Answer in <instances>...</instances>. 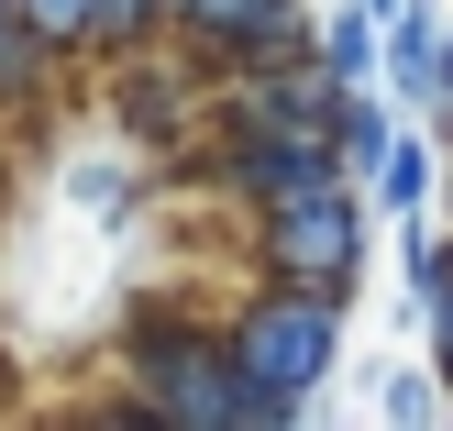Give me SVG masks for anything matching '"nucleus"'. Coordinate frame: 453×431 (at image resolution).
<instances>
[{
	"instance_id": "1",
	"label": "nucleus",
	"mask_w": 453,
	"mask_h": 431,
	"mask_svg": "<svg viewBox=\"0 0 453 431\" xmlns=\"http://www.w3.org/2000/svg\"><path fill=\"white\" fill-rule=\"evenodd\" d=\"M133 388L166 431H288V410L243 376L233 332H188V321L133 332Z\"/></svg>"
},
{
	"instance_id": "2",
	"label": "nucleus",
	"mask_w": 453,
	"mask_h": 431,
	"mask_svg": "<svg viewBox=\"0 0 453 431\" xmlns=\"http://www.w3.org/2000/svg\"><path fill=\"white\" fill-rule=\"evenodd\" d=\"M233 354H243V376H255V388L299 420L310 398L332 388V366H343V288H321V277H277L265 299H243Z\"/></svg>"
},
{
	"instance_id": "3",
	"label": "nucleus",
	"mask_w": 453,
	"mask_h": 431,
	"mask_svg": "<svg viewBox=\"0 0 453 431\" xmlns=\"http://www.w3.org/2000/svg\"><path fill=\"white\" fill-rule=\"evenodd\" d=\"M255 243H265V277H321V288H354V266H365V211H354V189H343V177H310V189L255 199Z\"/></svg>"
},
{
	"instance_id": "4",
	"label": "nucleus",
	"mask_w": 453,
	"mask_h": 431,
	"mask_svg": "<svg viewBox=\"0 0 453 431\" xmlns=\"http://www.w3.org/2000/svg\"><path fill=\"white\" fill-rule=\"evenodd\" d=\"M166 34H188L199 56H233V66H265V56L321 44L299 22V0H166Z\"/></svg>"
},
{
	"instance_id": "5",
	"label": "nucleus",
	"mask_w": 453,
	"mask_h": 431,
	"mask_svg": "<svg viewBox=\"0 0 453 431\" xmlns=\"http://www.w3.org/2000/svg\"><path fill=\"white\" fill-rule=\"evenodd\" d=\"M243 199H277V189H310V177H343V133H299V122H243L233 155H221Z\"/></svg>"
},
{
	"instance_id": "6",
	"label": "nucleus",
	"mask_w": 453,
	"mask_h": 431,
	"mask_svg": "<svg viewBox=\"0 0 453 431\" xmlns=\"http://www.w3.org/2000/svg\"><path fill=\"white\" fill-rule=\"evenodd\" d=\"M388 78L410 89V100H453V34L432 12H398L388 22Z\"/></svg>"
},
{
	"instance_id": "7",
	"label": "nucleus",
	"mask_w": 453,
	"mask_h": 431,
	"mask_svg": "<svg viewBox=\"0 0 453 431\" xmlns=\"http://www.w3.org/2000/svg\"><path fill=\"white\" fill-rule=\"evenodd\" d=\"M442 177H453L442 155H432V144H410V133H398V144H388V166H376V199H388V211H410V221H420V211H432V199H442Z\"/></svg>"
},
{
	"instance_id": "8",
	"label": "nucleus",
	"mask_w": 453,
	"mask_h": 431,
	"mask_svg": "<svg viewBox=\"0 0 453 431\" xmlns=\"http://www.w3.org/2000/svg\"><path fill=\"white\" fill-rule=\"evenodd\" d=\"M376 34H388V12H365V0H354V12H332L321 56H332V78H343V89H365V78H376Z\"/></svg>"
},
{
	"instance_id": "9",
	"label": "nucleus",
	"mask_w": 453,
	"mask_h": 431,
	"mask_svg": "<svg viewBox=\"0 0 453 431\" xmlns=\"http://www.w3.org/2000/svg\"><path fill=\"white\" fill-rule=\"evenodd\" d=\"M177 111H188V89H177V78H144V66L122 78V122H133V133H177Z\"/></svg>"
},
{
	"instance_id": "10",
	"label": "nucleus",
	"mask_w": 453,
	"mask_h": 431,
	"mask_svg": "<svg viewBox=\"0 0 453 431\" xmlns=\"http://www.w3.org/2000/svg\"><path fill=\"white\" fill-rule=\"evenodd\" d=\"M388 144H398V122L354 89V100H343V155H354V166H388Z\"/></svg>"
},
{
	"instance_id": "11",
	"label": "nucleus",
	"mask_w": 453,
	"mask_h": 431,
	"mask_svg": "<svg viewBox=\"0 0 453 431\" xmlns=\"http://www.w3.org/2000/svg\"><path fill=\"white\" fill-rule=\"evenodd\" d=\"M22 12H34V34L56 44V56H66V44H88V34H100V0H22Z\"/></svg>"
},
{
	"instance_id": "12",
	"label": "nucleus",
	"mask_w": 453,
	"mask_h": 431,
	"mask_svg": "<svg viewBox=\"0 0 453 431\" xmlns=\"http://www.w3.org/2000/svg\"><path fill=\"white\" fill-rule=\"evenodd\" d=\"M155 22H166V0H100V34H88V44H111V56H133V44H144Z\"/></svg>"
},
{
	"instance_id": "13",
	"label": "nucleus",
	"mask_w": 453,
	"mask_h": 431,
	"mask_svg": "<svg viewBox=\"0 0 453 431\" xmlns=\"http://www.w3.org/2000/svg\"><path fill=\"white\" fill-rule=\"evenodd\" d=\"M432 388H453L442 366H432V376H420V366H398V376H388V420H420V410H432Z\"/></svg>"
},
{
	"instance_id": "14",
	"label": "nucleus",
	"mask_w": 453,
	"mask_h": 431,
	"mask_svg": "<svg viewBox=\"0 0 453 431\" xmlns=\"http://www.w3.org/2000/svg\"><path fill=\"white\" fill-rule=\"evenodd\" d=\"M432 366L453 376V288H442V299H432Z\"/></svg>"
},
{
	"instance_id": "15",
	"label": "nucleus",
	"mask_w": 453,
	"mask_h": 431,
	"mask_svg": "<svg viewBox=\"0 0 453 431\" xmlns=\"http://www.w3.org/2000/svg\"><path fill=\"white\" fill-rule=\"evenodd\" d=\"M365 12H398V0H365Z\"/></svg>"
},
{
	"instance_id": "16",
	"label": "nucleus",
	"mask_w": 453,
	"mask_h": 431,
	"mask_svg": "<svg viewBox=\"0 0 453 431\" xmlns=\"http://www.w3.org/2000/svg\"><path fill=\"white\" fill-rule=\"evenodd\" d=\"M442 199H453V177H442Z\"/></svg>"
},
{
	"instance_id": "17",
	"label": "nucleus",
	"mask_w": 453,
	"mask_h": 431,
	"mask_svg": "<svg viewBox=\"0 0 453 431\" xmlns=\"http://www.w3.org/2000/svg\"><path fill=\"white\" fill-rule=\"evenodd\" d=\"M442 111H453V100H442Z\"/></svg>"
}]
</instances>
